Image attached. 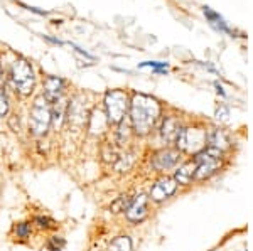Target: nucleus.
<instances>
[{"label":"nucleus","instance_id":"20","mask_svg":"<svg viewBox=\"0 0 253 251\" xmlns=\"http://www.w3.org/2000/svg\"><path fill=\"white\" fill-rule=\"evenodd\" d=\"M130 202H132V199H130V197L122 196L120 199H118L117 202H113V204H112L113 213H122V211H125V209L128 208V204H130Z\"/></svg>","mask_w":253,"mask_h":251},{"label":"nucleus","instance_id":"6","mask_svg":"<svg viewBox=\"0 0 253 251\" xmlns=\"http://www.w3.org/2000/svg\"><path fill=\"white\" fill-rule=\"evenodd\" d=\"M49 127H51V110L47 107V101L39 98L36 100L34 107L31 110V116H29L31 133L36 137H42L47 133Z\"/></svg>","mask_w":253,"mask_h":251},{"label":"nucleus","instance_id":"14","mask_svg":"<svg viewBox=\"0 0 253 251\" xmlns=\"http://www.w3.org/2000/svg\"><path fill=\"white\" fill-rule=\"evenodd\" d=\"M203 12H205L208 22H210V26L213 27V29H216L218 32H226V34L230 32V27H228L226 20H224L218 12H214L211 7H203Z\"/></svg>","mask_w":253,"mask_h":251},{"label":"nucleus","instance_id":"7","mask_svg":"<svg viewBox=\"0 0 253 251\" xmlns=\"http://www.w3.org/2000/svg\"><path fill=\"white\" fill-rule=\"evenodd\" d=\"M177 189V182L174 180V177H164V179H159L154 187L150 189V199L156 202L166 201L167 197H170Z\"/></svg>","mask_w":253,"mask_h":251},{"label":"nucleus","instance_id":"5","mask_svg":"<svg viewBox=\"0 0 253 251\" xmlns=\"http://www.w3.org/2000/svg\"><path fill=\"white\" fill-rule=\"evenodd\" d=\"M10 79L14 83L15 90L22 95H29L34 88V71H32L31 64L24 59L14 61L10 70Z\"/></svg>","mask_w":253,"mask_h":251},{"label":"nucleus","instance_id":"18","mask_svg":"<svg viewBox=\"0 0 253 251\" xmlns=\"http://www.w3.org/2000/svg\"><path fill=\"white\" fill-rule=\"evenodd\" d=\"M64 246H66V241H64L63 238H58V236L49 238V241H47V250L49 251H59V250H63Z\"/></svg>","mask_w":253,"mask_h":251},{"label":"nucleus","instance_id":"19","mask_svg":"<svg viewBox=\"0 0 253 251\" xmlns=\"http://www.w3.org/2000/svg\"><path fill=\"white\" fill-rule=\"evenodd\" d=\"M140 68H152L154 71L157 72H166L167 68H169V64L167 63H159V61H147V63H142Z\"/></svg>","mask_w":253,"mask_h":251},{"label":"nucleus","instance_id":"12","mask_svg":"<svg viewBox=\"0 0 253 251\" xmlns=\"http://www.w3.org/2000/svg\"><path fill=\"white\" fill-rule=\"evenodd\" d=\"M194 174H196V162L193 159L177 169V172H175V176H174V180L181 185H189L194 179Z\"/></svg>","mask_w":253,"mask_h":251},{"label":"nucleus","instance_id":"13","mask_svg":"<svg viewBox=\"0 0 253 251\" xmlns=\"http://www.w3.org/2000/svg\"><path fill=\"white\" fill-rule=\"evenodd\" d=\"M86 110H84V105L81 101L75 100L71 105L68 107V118L71 123L75 125H83L84 120H86Z\"/></svg>","mask_w":253,"mask_h":251},{"label":"nucleus","instance_id":"3","mask_svg":"<svg viewBox=\"0 0 253 251\" xmlns=\"http://www.w3.org/2000/svg\"><path fill=\"white\" fill-rule=\"evenodd\" d=\"M196 162V180H205L210 179L213 174H216L221 167V152L216 150V148L206 147L203 152L196 153L194 157Z\"/></svg>","mask_w":253,"mask_h":251},{"label":"nucleus","instance_id":"16","mask_svg":"<svg viewBox=\"0 0 253 251\" xmlns=\"http://www.w3.org/2000/svg\"><path fill=\"white\" fill-rule=\"evenodd\" d=\"M107 251H132V240L128 236H117Z\"/></svg>","mask_w":253,"mask_h":251},{"label":"nucleus","instance_id":"21","mask_svg":"<svg viewBox=\"0 0 253 251\" xmlns=\"http://www.w3.org/2000/svg\"><path fill=\"white\" fill-rule=\"evenodd\" d=\"M36 224L39 226V228H44V229H49V228H54L56 222L51 219V217H46V216H38L34 219Z\"/></svg>","mask_w":253,"mask_h":251},{"label":"nucleus","instance_id":"9","mask_svg":"<svg viewBox=\"0 0 253 251\" xmlns=\"http://www.w3.org/2000/svg\"><path fill=\"white\" fill-rule=\"evenodd\" d=\"M179 159H181V152L172 150V148H166V150H161L154 155L152 165L157 171H167V169L175 167Z\"/></svg>","mask_w":253,"mask_h":251},{"label":"nucleus","instance_id":"23","mask_svg":"<svg viewBox=\"0 0 253 251\" xmlns=\"http://www.w3.org/2000/svg\"><path fill=\"white\" fill-rule=\"evenodd\" d=\"M7 111H9V100H7L5 95H2V93H0V118H2V116H5Z\"/></svg>","mask_w":253,"mask_h":251},{"label":"nucleus","instance_id":"10","mask_svg":"<svg viewBox=\"0 0 253 251\" xmlns=\"http://www.w3.org/2000/svg\"><path fill=\"white\" fill-rule=\"evenodd\" d=\"M64 91V81L58 76H47L44 81V100L49 103H56L61 100V95Z\"/></svg>","mask_w":253,"mask_h":251},{"label":"nucleus","instance_id":"15","mask_svg":"<svg viewBox=\"0 0 253 251\" xmlns=\"http://www.w3.org/2000/svg\"><path fill=\"white\" fill-rule=\"evenodd\" d=\"M208 143H210L211 148H216L223 153L224 148L230 147V140H228L226 133L223 130H213L211 133H208Z\"/></svg>","mask_w":253,"mask_h":251},{"label":"nucleus","instance_id":"1","mask_svg":"<svg viewBox=\"0 0 253 251\" xmlns=\"http://www.w3.org/2000/svg\"><path fill=\"white\" fill-rule=\"evenodd\" d=\"M161 116V105L147 95H135L130 103V120L137 135H149Z\"/></svg>","mask_w":253,"mask_h":251},{"label":"nucleus","instance_id":"2","mask_svg":"<svg viewBox=\"0 0 253 251\" xmlns=\"http://www.w3.org/2000/svg\"><path fill=\"white\" fill-rule=\"evenodd\" d=\"M128 96L122 90H112L105 95V116H107L108 125H118L125 120L126 111H128Z\"/></svg>","mask_w":253,"mask_h":251},{"label":"nucleus","instance_id":"4","mask_svg":"<svg viewBox=\"0 0 253 251\" xmlns=\"http://www.w3.org/2000/svg\"><path fill=\"white\" fill-rule=\"evenodd\" d=\"M177 148L179 152L184 153H199L206 148L208 143V132L203 130V128H182V132L179 133L177 140Z\"/></svg>","mask_w":253,"mask_h":251},{"label":"nucleus","instance_id":"17","mask_svg":"<svg viewBox=\"0 0 253 251\" xmlns=\"http://www.w3.org/2000/svg\"><path fill=\"white\" fill-rule=\"evenodd\" d=\"M118 125H120V127H118V132H117V142L120 145H124L130 137V127L126 123H124V121Z\"/></svg>","mask_w":253,"mask_h":251},{"label":"nucleus","instance_id":"11","mask_svg":"<svg viewBox=\"0 0 253 251\" xmlns=\"http://www.w3.org/2000/svg\"><path fill=\"white\" fill-rule=\"evenodd\" d=\"M182 132L181 125H179L177 118H174V116H169V118L164 120V123H162V128H161V135L162 139L166 142H174L177 140L179 133Z\"/></svg>","mask_w":253,"mask_h":251},{"label":"nucleus","instance_id":"22","mask_svg":"<svg viewBox=\"0 0 253 251\" xmlns=\"http://www.w3.org/2000/svg\"><path fill=\"white\" fill-rule=\"evenodd\" d=\"M15 234H17V238H27L31 234V224L20 222V224L15 226Z\"/></svg>","mask_w":253,"mask_h":251},{"label":"nucleus","instance_id":"8","mask_svg":"<svg viewBox=\"0 0 253 251\" xmlns=\"http://www.w3.org/2000/svg\"><path fill=\"white\" fill-rule=\"evenodd\" d=\"M147 202H149V197L140 194L135 199H132V202L128 204V208L125 209V217L130 222H140L145 219L147 216Z\"/></svg>","mask_w":253,"mask_h":251}]
</instances>
